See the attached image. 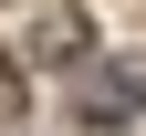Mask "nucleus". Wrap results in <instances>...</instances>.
Instances as JSON below:
<instances>
[{
  "mask_svg": "<svg viewBox=\"0 0 146 136\" xmlns=\"http://www.w3.org/2000/svg\"><path fill=\"white\" fill-rule=\"evenodd\" d=\"M136 105H146V73H125V63H104L94 84H73V115L84 126H125Z\"/></svg>",
  "mask_w": 146,
  "mask_h": 136,
  "instance_id": "f257e3e1",
  "label": "nucleus"
},
{
  "mask_svg": "<svg viewBox=\"0 0 146 136\" xmlns=\"http://www.w3.org/2000/svg\"><path fill=\"white\" fill-rule=\"evenodd\" d=\"M42 63H94V31L73 21V11H52L42 21Z\"/></svg>",
  "mask_w": 146,
  "mask_h": 136,
  "instance_id": "f03ea898",
  "label": "nucleus"
}]
</instances>
